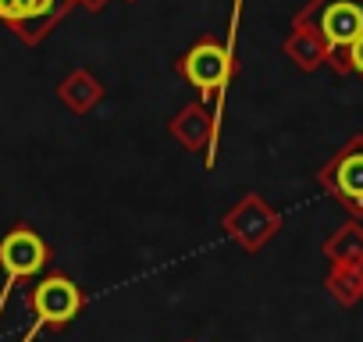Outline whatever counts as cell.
I'll return each mask as SVG.
<instances>
[{"mask_svg":"<svg viewBox=\"0 0 363 342\" xmlns=\"http://www.w3.org/2000/svg\"><path fill=\"white\" fill-rule=\"evenodd\" d=\"M26 307L33 314V324L22 335V342H36L43 331L61 335L86 310V289L72 275L54 271V275H43V278L33 282V289L26 292Z\"/></svg>","mask_w":363,"mask_h":342,"instance_id":"obj_1","label":"cell"},{"mask_svg":"<svg viewBox=\"0 0 363 342\" xmlns=\"http://www.w3.org/2000/svg\"><path fill=\"white\" fill-rule=\"evenodd\" d=\"M47 264H50V243L33 225L18 221L0 236V317L11 303V292L22 282L40 278Z\"/></svg>","mask_w":363,"mask_h":342,"instance_id":"obj_2","label":"cell"},{"mask_svg":"<svg viewBox=\"0 0 363 342\" xmlns=\"http://www.w3.org/2000/svg\"><path fill=\"white\" fill-rule=\"evenodd\" d=\"M174 72L200 93L203 104H218L225 96L228 82L235 79V57H232V50L221 40L207 36V40L193 43L186 54L174 61Z\"/></svg>","mask_w":363,"mask_h":342,"instance_id":"obj_3","label":"cell"},{"mask_svg":"<svg viewBox=\"0 0 363 342\" xmlns=\"http://www.w3.org/2000/svg\"><path fill=\"white\" fill-rule=\"evenodd\" d=\"M292 26L313 29L328 43V61L363 36V0H306Z\"/></svg>","mask_w":363,"mask_h":342,"instance_id":"obj_4","label":"cell"},{"mask_svg":"<svg viewBox=\"0 0 363 342\" xmlns=\"http://www.w3.org/2000/svg\"><path fill=\"white\" fill-rule=\"evenodd\" d=\"M317 186L349 211V218H363V132H352L317 171Z\"/></svg>","mask_w":363,"mask_h":342,"instance_id":"obj_5","label":"cell"},{"mask_svg":"<svg viewBox=\"0 0 363 342\" xmlns=\"http://www.w3.org/2000/svg\"><path fill=\"white\" fill-rule=\"evenodd\" d=\"M221 232L242 253H260L281 232V214L260 193H246L221 214Z\"/></svg>","mask_w":363,"mask_h":342,"instance_id":"obj_6","label":"cell"},{"mask_svg":"<svg viewBox=\"0 0 363 342\" xmlns=\"http://www.w3.org/2000/svg\"><path fill=\"white\" fill-rule=\"evenodd\" d=\"M72 8L75 0H0V26H8L26 47H40Z\"/></svg>","mask_w":363,"mask_h":342,"instance_id":"obj_7","label":"cell"},{"mask_svg":"<svg viewBox=\"0 0 363 342\" xmlns=\"http://www.w3.org/2000/svg\"><path fill=\"white\" fill-rule=\"evenodd\" d=\"M167 136L189 153H203L207 171L218 164V136H221V118L211 111V104L196 100L186 104L174 118H167Z\"/></svg>","mask_w":363,"mask_h":342,"instance_id":"obj_8","label":"cell"},{"mask_svg":"<svg viewBox=\"0 0 363 342\" xmlns=\"http://www.w3.org/2000/svg\"><path fill=\"white\" fill-rule=\"evenodd\" d=\"M107 89L104 82L89 72V68H72L61 82H57V100L72 111V114H89L104 104Z\"/></svg>","mask_w":363,"mask_h":342,"instance_id":"obj_9","label":"cell"},{"mask_svg":"<svg viewBox=\"0 0 363 342\" xmlns=\"http://www.w3.org/2000/svg\"><path fill=\"white\" fill-rule=\"evenodd\" d=\"M281 50L299 72H317V68L328 65V43L306 26H292V33L285 36Z\"/></svg>","mask_w":363,"mask_h":342,"instance_id":"obj_10","label":"cell"},{"mask_svg":"<svg viewBox=\"0 0 363 342\" xmlns=\"http://www.w3.org/2000/svg\"><path fill=\"white\" fill-rule=\"evenodd\" d=\"M320 253H324L328 264H356V260H363V225H359V218L342 221L320 243Z\"/></svg>","mask_w":363,"mask_h":342,"instance_id":"obj_11","label":"cell"},{"mask_svg":"<svg viewBox=\"0 0 363 342\" xmlns=\"http://www.w3.org/2000/svg\"><path fill=\"white\" fill-rule=\"evenodd\" d=\"M324 289L345 310L363 303V260H356V264H328Z\"/></svg>","mask_w":363,"mask_h":342,"instance_id":"obj_12","label":"cell"},{"mask_svg":"<svg viewBox=\"0 0 363 342\" xmlns=\"http://www.w3.org/2000/svg\"><path fill=\"white\" fill-rule=\"evenodd\" d=\"M328 68L338 72V75H359V79H363V36L352 40L342 54H335V57L328 61Z\"/></svg>","mask_w":363,"mask_h":342,"instance_id":"obj_13","label":"cell"},{"mask_svg":"<svg viewBox=\"0 0 363 342\" xmlns=\"http://www.w3.org/2000/svg\"><path fill=\"white\" fill-rule=\"evenodd\" d=\"M75 4H79V8H86V11H93V15H96V11H104V4H107V0H75Z\"/></svg>","mask_w":363,"mask_h":342,"instance_id":"obj_14","label":"cell"},{"mask_svg":"<svg viewBox=\"0 0 363 342\" xmlns=\"http://www.w3.org/2000/svg\"><path fill=\"white\" fill-rule=\"evenodd\" d=\"M186 342H193V338H186Z\"/></svg>","mask_w":363,"mask_h":342,"instance_id":"obj_15","label":"cell"}]
</instances>
